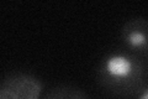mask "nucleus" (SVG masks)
I'll list each match as a JSON object with an SVG mask.
<instances>
[{
  "label": "nucleus",
  "instance_id": "obj_3",
  "mask_svg": "<svg viewBox=\"0 0 148 99\" xmlns=\"http://www.w3.org/2000/svg\"><path fill=\"white\" fill-rule=\"evenodd\" d=\"M42 83L29 73H11L4 79L0 99H38Z\"/></svg>",
  "mask_w": 148,
  "mask_h": 99
},
{
  "label": "nucleus",
  "instance_id": "obj_1",
  "mask_svg": "<svg viewBox=\"0 0 148 99\" xmlns=\"http://www.w3.org/2000/svg\"><path fill=\"white\" fill-rule=\"evenodd\" d=\"M96 82L111 97L133 99L147 86L146 64L126 50L110 51L98 64Z\"/></svg>",
  "mask_w": 148,
  "mask_h": 99
},
{
  "label": "nucleus",
  "instance_id": "obj_2",
  "mask_svg": "<svg viewBox=\"0 0 148 99\" xmlns=\"http://www.w3.org/2000/svg\"><path fill=\"white\" fill-rule=\"evenodd\" d=\"M123 50L148 60V19L133 17L123 24L120 31Z\"/></svg>",
  "mask_w": 148,
  "mask_h": 99
},
{
  "label": "nucleus",
  "instance_id": "obj_4",
  "mask_svg": "<svg viewBox=\"0 0 148 99\" xmlns=\"http://www.w3.org/2000/svg\"><path fill=\"white\" fill-rule=\"evenodd\" d=\"M43 99H90L82 89L73 86H57L43 97Z\"/></svg>",
  "mask_w": 148,
  "mask_h": 99
},
{
  "label": "nucleus",
  "instance_id": "obj_5",
  "mask_svg": "<svg viewBox=\"0 0 148 99\" xmlns=\"http://www.w3.org/2000/svg\"><path fill=\"white\" fill-rule=\"evenodd\" d=\"M133 99H148V84L142 89V92L138 94L136 98H133Z\"/></svg>",
  "mask_w": 148,
  "mask_h": 99
}]
</instances>
